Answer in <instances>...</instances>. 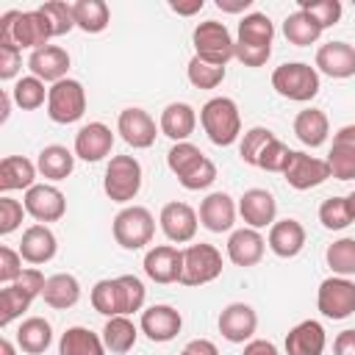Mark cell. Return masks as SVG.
<instances>
[{
  "label": "cell",
  "instance_id": "cell-17",
  "mask_svg": "<svg viewBox=\"0 0 355 355\" xmlns=\"http://www.w3.org/2000/svg\"><path fill=\"white\" fill-rule=\"evenodd\" d=\"M316 72L333 78V80H344L355 75V47L349 42H324L316 50L313 58Z\"/></svg>",
  "mask_w": 355,
  "mask_h": 355
},
{
  "label": "cell",
  "instance_id": "cell-53",
  "mask_svg": "<svg viewBox=\"0 0 355 355\" xmlns=\"http://www.w3.org/2000/svg\"><path fill=\"white\" fill-rule=\"evenodd\" d=\"M22 67V50L17 44H0V80L17 78Z\"/></svg>",
  "mask_w": 355,
  "mask_h": 355
},
{
  "label": "cell",
  "instance_id": "cell-21",
  "mask_svg": "<svg viewBox=\"0 0 355 355\" xmlns=\"http://www.w3.org/2000/svg\"><path fill=\"white\" fill-rule=\"evenodd\" d=\"M236 214L239 205L233 202V197L227 191H211L202 202H200V225L211 233H227L236 225Z\"/></svg>",
  "mask_w": 355,
  "mask_h": 355
},
{
  "label": "cell",
  "instance_id": "cell-55",
  "mask_svg": "<svg viewBox=\"0 0 355 355\" xmlns=\"http://www.w3.org/2000/svg\"><path fill=\"white\" fill-rule=\"evenodd\" d=\"M183 355H219L216 344L208 341V338H191L186 347H183Z\"/></svg>",
  "mask_w": 355,
  "mask_h": 355
},
{
  "label": "cell",
  "instance_id": "cell-3",
  "mask_svg": "<svg viewBox=\"0 0 355 355\" xmlns=\"http://www.w3.org/2000/svg\"><path fill=\"white\" fill-rule=\"evenodd\" d=\"M272 89L294 103H308L319 94L322 89V78L316 72V67L305 64V61H286L280 67H275L272 72Z\"/></svg>",
  "mask_w": 355,
  "mask_h": 355
},
{
  "label": "cell",
  "instance_id": "cell-8",
  "mask_svg": "<svg viewBox=\"0 0 355 355\" xmlns=\"http://www.w3.org/2000/svg\"><path fill=\"white\" fill-rule=\"evenodd\" d=\"M86 114V89L75 78H64L50 86L47 94V116L55 125H72Z\"/></svg>",
  "mask_w": 355,
  "mask_h": 355
},
{
  "label": "cell",
  "instance_id": "cell-5",
  "mask_svg": "<svg viewBox=\"0 0 355 355\" xmlns=\"http://www.w3.org/2000/svg\"><path fill=\"white\" fill-rule=\"evenodd\" d=\"M111 233H114V241L122 247V250H144L153 236H155V219L150 214V208L144 205H125L114 222H111Z\"/></svg>",
  "mask_w": 355,
  "mask_h": 355
},
{
  "label": "cell",
  "instance_id": "cell-34",
  "mask_svg": "<svg viewBox=\"0 0 355 355\" xmlns=\"http://www.w3.org/2000/svg\"><path fill=\"white\" fill-rule=\"evenodd\" d=\"M105 344H103V336H97L94 330L89 327H67L61 333V341H58V355H105Z\"/></svg>",
  "mask_w": 355,
  "mask_h": 355
},
{
  "label": "cell",
  "instance_id": "cell-33",
  "mask_svg": "<svg viewBox=\"0 0 355 355\" xmlns=\"http://www.w3.org/2000/svg\"><path fill=\"white\" fill-rule=\"evenodd\" d=\"M100 336H103V344H105L108 352H114V355H125V352H130V349L136 347L139 327L133 324L130 316H111V319H105Z\"/></svg>",
  "mask_w": 355,
  "mask_h": 355
},
{
  "label": "cell",
  "instance_id": "cell-51",
  "mask_svg": "<svg viewBox=\"0 0 355 355\" xmlns=\"http://www.w3.org/2000/svg\"><path fill=\"white\" fill-rule=\"evenodd\" d=\"M25 214H28V211H25V205H22L19 200L3 194V197H0V236H11V233L22 225Z\"/></svg>",
  "mask_w": 355,
  "mask_h": 355
},
{
  "label": "cell",
  "instance_id": "cell-61",
  "mask_svg": "<svg viewBox=\"0 0 355 355\" xmlns=\"http://www.w3.org/2000/svg\"><path fill=\"white\" fill-rule=\"evenodd\" d=\"M347 205H349V214H352V222H355V189L347 194Z\"/></svg>",
  "mask_w": 355,
  "mask_h": 355
},
{
  "label": "cell",
  "instance_id": "cell-14",
  "mask_svg": "<svg viewBox=\"0 0 355 355\" xmlns=\"http://www.w3.org/2000/svg\"><path fill=\"white\" fill-rule=\"evenodd\" d=\"M158 225L164 230V236L172 241V244H186L197 236V225H200V216L197 211L189 205V202H166L158 214Z\"/></svg>",
  "mask_w": 355,
  "mask_h": 355
},
{
  "label": "cell",
  "instance_id": "cell-38",
  "mask_svg": "<svg viewBox=\"0 0 355 355\" xmlns=\"http://www.w3.org/2000/svg\"><path fill=\"white\" fill-rule=\"evenodd\" d=\"M283 36L297 44V47H308V44H316L319 36H322V28L305 14V11H291L286 19H283Z\"/></svg>",
  "mask_w": 355,
  "mask_h": 355
},
{
  "label": "cell",
  "instance_id": "cell-20",
  "mask_svg": "<svg viewBox=\"0 0 355 355\" xmlns=\"http://www.w3.org/2000/svg\"><path fill=\"white\" fill-rule=\"evenodd\" d=\"M180 263H183V250L172 244H155L144 252V275L161 286L180 280Z\"/></svg>",
  "mask_w": 355,
  "mask_h": 355
},
{
  "label": "cell",
  "instance_id": "cell-26",
  "mask_svg": "<svg viewBox=\"0 0 355 355\" xmlns=\"http://www.w3.org/2000/svg\"><path fill=\"white\" fill-rule=\"evenodd\" d=\"M286 355H322L327 347V333L322 322L316 319H302L286 333Z\"/></svg>",
  "mask_w": 355,
  "mask_h": 355
},
{
  "label": "cell",
  "instance_id": "cell-25",
  "mask_svg": "<svg viewBox=\"0 0 355 355\" xmlns=\"http://www.w3.org/2000/svg\"><path fill=\"white\" fill-rule=\"evenodd\" d=\"M58 252V239L47 225H31L22 230V241H19V255L25 258V263L42 266L50 263Z\"/></svg>",
  "mask_w": 355,
  "mask_h": 355
},
{
  "label": "cell",
  "instance_id": "cell-7",
  "mask_svg": "<svg viewBox=\"0 0 355 355\" xmlns=\"http://www.w3.org/2000/svg\"><path fill=\"white\" fill-rule=\"evenodd\" d=\"M222 275V252L214 244H189L183 250V263H180V286H205L214 283Z\"/></svg>",
  "mask_w": 355,
  "mask_h": 355
},
{
  "label": "cell",
  "instance_id": "cell-50",
  "mask_svg": "<svg viewBox=\"0 0 355 355\" xmlns=\"http://www.w3.org/2000/svg\"><path fill=\"white\" fill-rule=\"evenodd\" d=\"M214 180H216V164L205 155V158H202L191 172H186L178 183H180L183 189H189V191H202V189H208Z\"/></svg>",
  "mask_w": 355,
  "mask_h": 355
},
{
  "label": "cell",
  "instance_id": "cell-24",
  "mask_svg": "<svg viewBox=\"0 0 355 355\" xmlns=\"http://www.w3.org/2000/svg\"><path fill=\"white\" fill-rule=\"evenodd\" d=\"M305 239H308V236H305L302 222L286 216V219H277V222L269 227V233H266V247H269L277 258H297V255L302 252V247H305Z\"/></svg>",
  "mask_w": 355,
  "mask_h": 355
},
{
  "label": "cell",
  "instance_id": "cell-40",
  "mask_svg": "<svg viewBox=\"0 0 355 355\" xmlns=\"http://www.w3.org/2000/svg\"><path fill=\"white\" fill-rule=\"evenodd\" d=\"M324 261H327V266H330L333 275H338V277H352V275H355V239H352V236L336 239V241L324 250Z\"/></svg>",
  "mask_w": 355,
  "mask_h": 355
},
{
  "label": "cell",
  "instance_id": "cell-44",
  "mask_svg": "<svg viewBox=\"0 0 355 355\" xmlns=\"http://www.w3.org/2000/svg\"><path fill=\"white\" fill-rule=\"evenodd\" d=\"M31 297L25 291H19L14 283L0 288V327H8L14 319H19L28 308H31Z\"/></svg>",
  "mask_w": 355,
  "mask_h": 355
},
{
  "label": "cell",
  "instance_id": "cell-42",
  "mask_svg": "<svg viewBox=\"0 0 355 355\" xmlns=\"http://www.w3.org/2000/svg\"><path fill=\"white\" fill-rule=\"evenodd\" d=\"M202 158H205V155H202V150H200L197 144H191V141H178V144H172L169 153H166V166H169V172L180 180V178H183L186 172H191Z\"/></svg>",
  "mask_w": 355,
  "mask_h": 355
},
{
  "label": "cell",
  "instance_id": "cell-49",
  "mask_svg": "<svg viewBox=\"0 0 355 355\" xmlns=\"http://www.w3.org/2000/svg\"><path fill=\"white\" fill-rule=\"evenodd\" d=\"M291 153H294V150H288V144L275 136V139L266 144V150L261 153L258 169H263V172H280V175H283L286 166H288V161H291Z\"/></svg>",
  "mask_w": 355,
  "mask_h": 355
},
{
  "label": "cell",
  "instance_id": "cell-59",
  "mask_svg": "<svg viewBox=\"0 0 355 355\" xmlns=\"http://www.w3.org/2000/svg\"><path fill=\"white\" fill-rule=\"evenodd\" d=\"M11 103H14L11 89H3V92H0V122H8V116H11Z\"/></svg>",
  "mask_w": 355,
  "mask_h": 355
},
{
  "label": "cell",
  "instance_id": "cell-30",
  "mask_svg": "<svg viewBox=\"0 0 355 355\" xmlns=\"http://www.w3.org/2000/svg\"><path fill=\"white\" fill-rule=\"evenodd\" d=\"M42 300H44V305H50L55 311L75 308L78 300H80V283H78V277L69 275V272L50 275L47 283H44V291H42Z\"/></svg>",
  "mask_w": 355,
  "mask_h": 355
},
{
  "label": "cell",
  "instance_id": "cell-46",
  "mask_svg": "<svg viewBox=\"0 0 355 355\" xmlns=\"http://www.w3.org/2000/svg\"><path fill=\"white\" fill-rule=\"evenodd\" d=\"M297 8L305 11L322 31L336 25L341 19V11H344L338 0H297Z\"/></svg>",
  "mask_w": 355,
  "mask_h": 355
},
{
  "label": "cell",
  "instance_id": "cell-29",
  "mask_svg": "<svg viewBox=\"0 0 355 355\" xmlns=\"http://www.w3.org/2000/svg\"><path fill=\"white\" fill-rule=\"evenodd\" d=\"M294 136L305 147H311V150L322 147L327 141V136H330V119H327V114L322 108H302L294 116Z\"/></svg>",
  "mask_w": 355,
  "mask_h": 355
},
{
  "label": "cell",
  "instance_id": "cell-37",
  "mask_svg": "<svg viewBox=\"0 0 355 355\" xmlns=\"http://www.w3.org/2000/svg\"><path fill=\"white\" fill-rule=\"evenodd\" d=\"M47 94L50 89L44 86V80H39L36 75H22L17 78V83L11 86V97H14V105L22 108V111H36L47 103Z\"/></svg>",
  "mask_w": 355,
  "mask_h": 355
},
{
  "label": "cell",
  "instance_id": "cell-4",
  "mask_svg": "<svg viewBox=\"0 0 355 355\" xmlns=\"http://www.w3.org/2000/svg\"><path fill=\"white\" fill-rule=\"evenodd\" d=\"M141 178H144L141 164L133 155H111L103 175V191L111 202L128 205L141 191Z\"/></svg>",
  "mask_w": 355,
  "mask_h": 355
},
{
  "label": "cell",
  "instance_id": "cell-41",
  "mask_svg": "<svg viewBox=\"0 0 355 355\" xmlns=\"http://www.w3.org/2000/svg\"><path fill=\"white\" fill-rule=\"evenodd\" d=\"M225 75H227V67L202 61L200 55H191V61L186 67V78L194 89H216L225 80Z\"/></svg>",
  "mask_w": 355,
  "mask_h": 355
},
{
  "label": "cell",
  "instance_id": "cell-18",
  "mask_svg": "<svg viewBox=\"0 0 355 355\" xmlns=\"http://www.w3.org/2000/svg\"><path fill=\"white\" fill-rule=\"evenodd\" d=\"M239 214L247 227L263 230L277 222V200L266 189H247L239 197Z\"/></svg>",
  "mask_w": 355,
  "mask_h": 355
},
{
  "label": "cell",
  "instance_id": "cell-9",
  "mask_svg": "<svg viewBox=\"0 0 355 355\" xmlns=\"http://www.w3.org/2000/svg\"><path fill=\"white\" fill-rule=\"evenodd\" d=\"M316 308L324 319H347L355 313V280L330 275L316 288Z\"/></svg>",
  "mask_w": 355,
  "mask_h": 355
},
{
  "label": "cell",
  "instance_id": "cell-62",
  "mask_svg": "<svg viewBox=\"0 0 355 355\" xmlns=\"http://www.w3.org/2000/svg\"><path fill=\"white\" fill-rule=\"evenodd\" d=\"M180 355H183V352H180Z\"/></svg>",
  "mask_w": 355,
  "mask_h": 355
},
{
  "label": "cell",
  "instance_id": "cell-36",
  "mask_svg": "<svg viewBox=\"0 0 355 355\" xmlns=\"http://www.w3.org/2000/svg\"><path fill=\"white\" fill-rule=\"evenodd\" d=\"M75 11V28L83 33H103L111 25V8L105 0H78L72 3Z\"/></svg>",
  "mask_w": 355,
  "mask_h": 355
},
{
  "label": "cell",
  "instance_id": "cell-56",
  "mask_svg": "<svg viewBox=\"0 0 355 355\" xmlns=\"http://www.w3.org/2000/svg\"><path fill=\"white\" fill-rule=\"evenodd\" d=\"M241 355H280V352H277V347H275L272 341H266V338H252V341L244 344V352H241Z\"/></svg>",
  "mask_w": 355,
  "mask_h": 355
},
{
  "label": "cell",
  "instance_id": "cell-28",
  "mask_svg": "<svg viewBox=\"0 0 355 355\" xmlns=\"http://www.w3.org/2000/svg\"><path fill=\"white\" fill-rule=\"evenodd\" d=\"M36 175H39V166L25 158V155H6L0 161V191L8 194V191H28L31 186H36Z\"/></svg>",
  "mask_w": 355,
  "mask_h": 355
},
{
  "label": "cell",
  "instance_id": "cell-58",
  "mask_svg": "<svg viewBox=\"0 0 355 355\" xmlns=\"http://www.w3.org/2000/svg\"><path fill=\"white\" fill-rule=\"evenodd\" d=\"M202 6H205V0H191V3H169V8L175 11V14H180V17H191V14H197V11H202Z\"/></svg>",
  "mask_w": 355,
  "mask_h": 355
},
{
  "label": "cell",
  "instance_id": "cell-16",
  "mask_svg": "<svg viewBox=\"0 0 355 355\" xmlns=\"http://www.w3.org/2000/svg\"><path fill=\"white\" fill-rule=\"evenodd\" d=\"M111 147H114V133L105 122H86L78 128L75 133V144H72V153L75 158L86 161V164H97L103 161L105 155H111Z\"/></svg>",
  "mask_w": 355,
  "mask_h": 355
},
{
  "label": "cell",
  "instance_id": "cell-31",
  "mask_svg": "<svg viewBox=\"0 0 355 355\" xmlns=\"http://www.w3.org/2000/svg\"><path fill=\"white\" fill-rule=\"evenodd\" d=\"M36 166H39V175L50 183H58V180H67L75 169V153L67 150L64 144H47L39 150V158H36Z\"/></svg>",
  "mask_w": 355,
  "mask_h": 355
},
{
  "label": "cell",
  "instance_id": "cell-13",
  "mask_svg": "<svg viewBox=\"0 0 355 355\" xmlns=\"http://www.w3.org/2000/svg\"><path fill=\"white\" fill-rule=\"evenodd\" d=\"M216 324H219V333H222L225 341L247 344V341H252V336L258 330V313L247 302H230V305L222 308Z\"/></svg>",
  "mask_w": 355,
  "mask_h": 355
},
{
  "label": "cell",
  "instance_id": "cell-47",
  "mask_svg": "<svg viewBox=\"0 0 355 355\" xmlns=\"http://www.w3.org/2000/svg\"><path fill=\"white\" fill-rule=\"evenodd\" d=\"M319 222H322L324 230H344L347 225H352L347 197H327L319 205Z\"/></svg>",
  "mask_w": 355,
  "mask_h": 355
},
{
  "label": "cell",
  "instance_id": "cell-57",
  "mask_svg": "<svg viewBox=\"0 0 355 355\" xmlns=\"http://www.w3.org/2000/svg\"><path fill=\"white\" fill-rule=\"evenodd\" d=\"M252 6V0H216V8L225 14H244Z\"/></svg>",
  "mask_w": 355,
  "mask_h": 355
},
{
  "label": "cell",
  "instance_id": "cell-23",
  "mask_svg": "<svg viewBox=\"0 0 355 355\" xmlns=\"http://www.w3.org/2000/svg\"><path fill=\"white\" fill-rule=\"evenodd\" d=\"M324 161L330 166V178H336V180L355 178V125H344L336 130Z\"/></svg>",
  "mask_w": 355,
  "mask_h": 355
},
{
  "label": "cell",
  "instance_id": "cell-54",
  "mask_svg": "<svg viewBox=\"0 0 355 355\" xmlns=\"http://www.w3.org/2000/svg\"><path fill=\"white\" fill-rule=\"evenodd\" d=\"M333 355H355V330L347 327L333 338Z\"/></svg>",
  "mask_w": 355,
  "mask_h": 355
},
{
  "label": "cell",
  "instance_id": "cell-39",
  "mask_svg": "<svg viewBox=\"0 0 355 355\" xmlns=\"http://www.w3.org/2000/svg\"><path fill=\"white\" fill-rule=\"evenodd\" d=\"M89 300H92V308H94L97 313H103L105 319L122 316V300H119V283H116V277H103V280H97V283L92 286Z\"/></svg>",
  "mask_w": 355,
  "mask_h": 355
},
{
  "label": "cell",
  "instance_id": "cell-60",
  "mask_svg": "<svg viewBox=\"0 0 355 355\" xmlns=\"http://www.w3.org/2000/svg\"><path fill=\"white\" fill-rule=\"evenodd\" d=\"M0 355H17V344L11 341V338H0Z\"/></svg>",
  "mask_w": 355,
  "mask_h": 355
},
{
  "label": "cell",
  "instance_id": "cell-10",
  "mask_svg": "<svg viewBox=\"0 0 355 355\" xmlns=\"http://www.w3.org/2000/svg\"><path fill=\"white\" fill-rule=\"evenodd\" d=\"M116 133L122 136V141L133 150H147L155 144V136L161 133V128L155 125V119L144 111V108H122L116 116Z\"/></svg>",
  "mask_w": 355,
  "mask_h": 355
},
{
  "label": "cell",
  "instance_id": "cell-11",
  "mask_svg": "<svg viewBox=\"0 0 355 355\" xmlns=\"http://www.w3.org/2000/svg\"><path fill=\"white\" fill-rule=\"evenodd\" d=\"M22 205H25L28 216H33L39 225L58 222L67 214V197L53 183H36V186H31L25 191V197H22Z\"/></svg>",
  "mask_w": 355,
  "mask_h": 355
},
{
  "label": "cell",
  "instance_id": "cell-15",
  "mask_svg": "<svg viewBox=\"0 0 355 355\" xmlns=\"http://www.w3.org/2000/svg\"><path fill=\"white\" fill-rule=\"evenodd\" d=\"M180 327H183L180 311L172 308V305H164V302L144 308L141 316H139V330H141L150 341H155V344L172 341V338L180 333Z\"/></svg>",
  "mask_w": 355,
  "mask_h": 355
},
{
  "label": "cell",
  "instance_id": "cell-35",
  "mask_svg": "<svg viewBox=\"0 0 355 355\" xmlns=\"http://www.w3.org/2000/svg\"><path fill=\"white\" fill-rule=\"evenodd\" d=\"M272 39H275V22L266 14L250 11V14L241 17L236 44H244V47H272Z\"/></svg>",
  "mask_w": 355,
  "mask_h": 355
},
{
  "label": "cell",
  "instance_id": "cell-12",
  "mask_svg": "<svg viewBox=\"0 0 355 355\" xmlns=\"http://www.w3.org/2000/svg\"><path fill=\"white\" fill-rule=\"evenodd\" d=\"M286 183L297 191H308V189H316L322 186L327 178H330V166L324 158H316V155H308L302 150H294L291 153V161L283 172Z\"/></svg>",
  "mask_w": 355,
  "mask_h": 355
},
{
  "label": "cell",
  "instance_id": "cell-27",
  "mask_svg": "<svg viewBox=\"0 0 355 355\" xmlns=\"http://www.w3.org/2000/svg\"><path fill=\"white\" fill-rule=\"evenodd\" d=\"M158 128L166 139H172L175 144L178 141H189V136L194 133L197 128V111L189 105V103H169L161 116H158Z\"/></svg>",
  "mask_w": 355,
  "mask_h": 355
},
{
  "label": "cell",
  "instance_id": "cell-43",
  "mask_svg": "<svg viewBox=\"0 0 355 355\" xmlns=\"http://www.w3.org/2000/svg\"><path fill=\"white\" fill-rule=\"evenodd\" d=\"M272 139H275V133H272L269 128H263V125H255V128L244 130V133H241V141H239V155H241V161L250 164V166H258V158H261V153L266 150V144H269Z\"/></svg>",
  "mask_w": 355,
  "mask_h": 355
},
{
  "label": "cell",
  "instance_id": "cell-2",
  "mask_svg": "<svg viewBox=\"0 0 355 355\" xmlns=\"http://www.w3.org/2000/svg\"><path fill=\"white\" fill-rule=\"evenodd\" d=\"M200 125L216 147H230L241 139V114L233 97H211L200 108Z\"/></svg>",
  "mask_w": 355,
  "mask_h": 355
},
{
  "label": "cell",
  "instance_id": "cell-45",
  "mask_svg": "<svg viewBox=\"0 0 355 355\" xmlns=\"http://www.w3.org/2000/svg\"><path fill=\"white\" fill-rule=\"evenodd\" d=\"M119 300H122V316H130L136 311H144V300H147V288L136 275H119Z\"/></svg>",
  "mask_w": 355,
  "mask_h": 355
},
{
  "label": "cell",
  "instance_id": "cell-6",
  "mask_svg": "<svg viewBox=\"0 0 355 355\" xmlns=\"http://www.w3.org/2000/svg\"><path fill=\"white\" fill-rule=\"evenodd\" d=\"M191 44H194V55H200L202 61L227 67V61L236 58V39L230 36L225 22L216 19H205L191 31Z\"/></svg>",
  "mask_w": 355,
  "mask_h": 355
},
{
  "label": "cell",
  "instance_id": "cell-48",
  "mask_svg": "<svg viewBox=\"0 0 355 355\" xmlns=\"http://www.w3.org/2000/svg\"><path fill=\"white\" fill-rule=\"evenodd\" d=\"M39 11L47 17V22L53 28V36H64L75 28V11L64 0H47L44 6H39Z\"/></svg>",
  "mask_w": 355,
  "mask_h": 355
},
{
  "label": "cell",
  "instance_id": "cell-52",
  "mask_svg": "<svg viewBox=\"0 0 355 355\" xmlns=\"http://www.w3.org/2000/svg\"><path fill=\"white\" fill-rule=\"evenodd\" d=\"M22 255H19V250H11V247H0V283L3 286H8V283H14L25 269H22Z\"/></svg>",
  "mask_w": 355,
  "mask_h": 355
},
{
  "label": "cell",
  "instance_id": "cell-1",
  "mask_svg": "<svg viewBox=\"0 0 355 355\" xmlns=\"http://www.w3.org/2000/svg\"><path fill=\"white\" fill-rule=\"evenodd\" d=\"M50 39H53V28L39 8H31V11L11 8L0 17V44H17L19 50L33 53L50 44Z\"/></svg>",
  "mask_w": 355,
  "mask_h": 355
},
{
  "label": "cell",
  "instance_id": "cell-32",
  "mask_svg": "<svg viewBox=\"0 0 355 355\" xmlns=\"http://www.w3.org/2000/svg\"><path fill=\"white\" fill-rule=\"evenodd\" d=\"M53 344V327L44 316H28L17 327V347L25 355H42Z\"/></svg>",
  "mask_w": 355,
  "mask_h": 355
},
{
  "label": "cell",
  "instance_id": "cell-19",
  "mask_svg": "<svg viewBox=\"0 0 355 355\" xmlns=\"http://www.w3.org/2000/svg\"><path fill=\"white\" fill-rule=\"evenodd\" d=\"M225 252H227V261L236 263V266H255L261 263L263 252H266V239L261 236V230L255 227H239V230H230L227 236V244H225Z\"/></svg>",
  "mask_w": 355,
  "mask_h": 355
},
{
  "label": "cell",
  "instance_id": "cell-22",
  "mask_svg": "<svg viewBox=\"0 0 355 355\" xmlns=\"http://www.w3.org/2000/svg\"><path fill=\"white\" fill-rule=\"evenodd\" d=\"M28 69H31V75H36L39 80L53 86V83L67 78L69 53L64 47H58V44H44V47H39V50H33L28 55Z\"/></svg>",
  "mask_w": 355,
  "mask_h": 355
}]
</instances>
